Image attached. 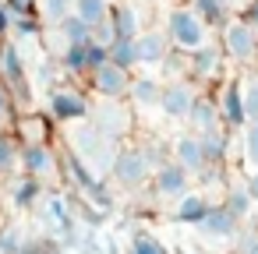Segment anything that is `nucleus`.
Returning <instances> with one entry per match:
<instances>
[{
	"label": "nucleus",
	"mask_w": 258,
	"mask_h": 254,
	"mask_svg": "<svg viewBox=\"0 0 258 254\" xmlns=\"http://www.w3.org/2000/svg\"><path fill=\"white\" fill-rule=\"evenodd\" d=\"M173 152H177V166L180 170H187V173H205L209 170V159H205V148H202V138L198 134L177 138Z\"/></svg>",
	"instance_id": "nucleus-7"
},
{
	"label": "nucleus",
	"mask_w": 258,
	"mask_h": 254,
	"mask_svg": "<svg viewBox=\"0 0 258 254\" xmlns=\"http://www.w3.org/2000/svg\"><path fill=\"white\" fill-rule=\"evenodd\" d=\"M209 240H233L240 233V219L226 208V205H212V212L205 215V222L198 226Z\"/></svg>",
	"instance_id": "nucleus-5"
},
{
	"label": "nucleus",
	"mask_w": 258,
	"mask_h": 254,
	"mask_svg": "<svg viewBox=\"0 0 258 254\" xmlns=\"http://www.w3.org/2000/svg\"><path fill=\"white\" fill-rule=\"evenodd\" d=\"M110 60H113L117 67L131 71V67L138 64V46H135L131 39H117V43H113V50H110Z\"/></svg>",
	"instance_id": "nucleus-22"
},
{
	"label": "nucleus",
	"mask_w": 258,
	"mask_h": 254,
	"mask_svg": "<svg viewBox=\"0 0 258 254\" xmlns=\"http://www.w3.org/2000/svg\"><path fill=\"white\" fill-rule=\"evenodd\" d=\"M4 117H8V92L0 89V120H4Z\"/></svg>",
	"instance_id": "nucleus-40"
},
{
	"label": "nucleus",
	"mask_w": 258,
	"mask_h": 254,
	"mask_svg": "<svg viewBox=\"0 0 258 254\" xmlns=\"http://www.w3.org/2000/svg\"><path fill=\"white\" fill-rule=\"evenodd\" d=\"M127 89H131V81H127V71H124V67L106 64L103 71H96V92H99V96L117 99V96H124Z\"/></svg>",
	"instance_id": "nucleus-10"
},
{
	"label": "nucleus",
	"mask_w": 258,
	"mask_h": 254,
	"mask_svg": "<svg viewBox=\"0 0 258 254\" xmlns=\"http://www.w3.org/2000/svg\"><path fill=\"white\" fill-rule=\"evenodd\" d=\"M138 46V64H166V36L163 32H142L135 39Z\"/></svg>",
	"instance_id": "nucleus-11"
},
{
	"label": "nucleus",
	"mask_w": 258,
	"mask_h": 254,
	"mask_svg": "<svg viewBox=\"0 0 258 254\" xmlns=\"http://www.w3.org/2000/svg\"><path fill=\"white\" fill-rule=\"evenodd\" d=\"M92 43H99V46L113 50V43H117V32H113V22H110V18H106L103 25H96V29H92Z\"/></svg>",
	"instance_id": "nucleus-32"
},
{
	"label": "nucleus",
	"mask_w": 258,
	"mask_h": 254,
	"mask_svg": "<svg viewBox=\"0 0 258 254\" xmlns=\"http://www.w3.org/2000/svg\"><path fill=\"white\" fill-rule=\"evenodd\" d=\"M223 46H226V53H230L237 64H251V60L258 57V32L237 18V22H230V25L223 29Z\"/></svg>",
	"instance_id": "nucleus-2"
},
{
	"label": "nucleus",
	"mask_w": 258,
	"mask_h": 254,
	"mask_svg": "<svg viewBox=\"0 0 258 254\" xmlns=\"http://www.w3.org/2000/svg\"><path fill=\"white\" fill-rule=\"evenodd\" d=\"M18 159H22V152L15 148V141L0 134V173H8V170H11V166H15Z\"/></svg>",
	"instance_id": "nucleus-30"
},
{
	"label": "nucleus",
	"mask_w": 258,
	"mask_h": 254,
	"mask_svg": "<svg viewBox=\"0 0 258 254\" xmlns=\"http://www.w3.org/2000/svg\"><path fill=\"white\" fill-rule=\"evenodd\" d=\"M237 219H247V212H251V205H254V198L247 194V187H233L230 194H226V201H223Z\"/></svg>",
	"instance_id": "nucleus-24"
},
{
	"label": "nucleus",
	"mask_w": 258,
	"mask_h": 254,
	"mask_svg": "<svg viewBox=\"0 0 258 254\" xmlns=\"http://www.w3.org/2000/svg\"><path fill=\"white\" fill-rule=\"evenodd\" d=\"M156 191L163 198H184L187 194V170H180L177 162H163L156 170Z\"/></svg>",
	"instance_id": "nucleus-8"
},
{
	"label": "nucleus",
	"mask_w": 258,
	"mask_h": 254,
	"mask_svg": "<svg viewBox=\"0 0 258 254\" xmlns=\"http://www.w3.org/2000/svg\"><path fill=\"white\" fill-rule=\"evenodd\" d=\"M39 8H43V15H46L50 22H57V25H64V22L71 18V0H39Z\"/></svg>",
	"instance_id": "nucleus-27"
},
{
	"label": "nucleus",
	"mask_w": 258,
	"mask_h": 254,
	"mask_svg": "<svg viewBox=\"0 0 258 254\" xmlns=\"http://www.w3.org/2000/svg\"><path fill=\"white\" fill-rule=\"evenodd\" d=\"M166 32H170V43H177L180 50H191V53L202 50L205 39H209V29H205V22L195 15V8H177V11H170Z\"/></svg>",
	"instance_id": "nucleus-1"
},
{
	"label": "nucleus",
	"mask_w": 258,
	"mask_h": 254,
	"mask_svg": "<svg viewBox=\"0 0 258 254\" xmlns=\"http://www.w3.org/2000/svg\"><path fill=\"white\" fill-rule=\"evenodd\" d=\"M89 46H92V43H89ZM89 46H68V50H64V71H71V74L89 71Z\"/></svg>",
	"instance_id": "nucleus-25"
},
{
	"label": "nucleus",
	"mask_w": 258,
	"mask_h": 254,
	"mask_svg": "<svg viewBox=\"0 0 258 254\" xmlns=\"http://www.w3.org/2000/svg\"><path fill=\"white\" fill-rule=\"evenodd\" d=\"M198 138H202V148H205V159H209V166L223 162V155H226V148H230V138H226V131H212V134H198Z\"/></svg>",
	"instance_id": "nucleus-21"
},
{
	"label": "nucleus",
	"mask_w": 258,
	"mask_h": 254,
	"mask_svg": "<svg viewBox=\"0 0 258 254\" xmlns=\"http://www.w3.org/2000/svg\"><path fill=\"white\" fill-rule=\"evenodd\" d=\"M75 15L96 29L110 18V8H106V0H75Z\"/></svg>",
	"instance_id": "nucleus-20"
},
{
	"label": "nucleus",
	"mask_w": 258,
	"mask_h": 254,
	"mask_svg": "<svg viewBox=\"0 0 258 254\" xmlns=\"http://www.w3.org/2000/svg\"><path fill=\"white\" fill-rule=\"evenodd\" d=\"M106 64H113V60H110V50L99 46V43H92V46H89V71L96 74V71H103Z\"/></svg>",
	"instance_id": "nucleus-33"
},
{
	"label": "nucleus",
	"mask_w": 258,
	"mask_h": 254,
	"mask_svg": "<svg viewBox=\"0 0 258 254\" xmlns=\"http://www.w3.org/2000/svg\"><path fill=\"white\" fill-rule=\"evenodd\" d=\"M240 254H258V233H251V236L240 240Z\"/></svg>",
	"instance_id": "nucleus-37"
},
{
	"label": "nucleus",
	"mask_w": 258,
	"mask_h": 254,
	"mask_svg": "<svg viewBox=\"0 0 258 254\" xmlns=\"http://www.w3.org/2000/svg\"><path fill=\"white\" fill-rule=\"evenodd\" d=\"M244 85V110H247V124H258V74H251Z\"/></svg>",
	"instance_id": "nucleus-26"
},
{
	"label": "nucleus",
	"mask_w": 258,
	"mask_h": 254,
	"mask_svg": "<svg viewBox=\"0 0 258 254\" xmlns=\"http://www.w3.org/2000/svg\"><path fill=\"white\" fill-rule=\"evenodd\" d=\"M149 170H152V162H149L145 152H138V148H127V152H120V155L113 159V177H117L124 187H142L145 177H149Z\"/></svg>",
	"instance_id": "nucleus-3"
},
{
	"label": "nucleus",
	"mask_w": 258,
	"mask_h": 254,
	"mask_svg": "<svg viewBox=\"0 0 258 254\" xmlns=\"http://www.w3.org/2000/svg\"><path fill=\"white\" fill-rule=\"evenodd\" d=\"M11 25H15V18H11V11H8L4 4H0V36H4V32H8Z\"/></svg>",
	"instance_id": "nucleus-38"
},
{
	"label": "nucleus",
	"mask_w": 258,
	"mask_h": 254,
	"mask_svg": "<svg viewBox=\"0 0 258 254\" xmlns=\"http://www.w3.org/2000/svg\"><path fill=\"white\" fill-rule=\"evenodd\" d=\"M0 64H4L8 81H11V85H18V92H22V85H25V64H22V50L8 43V46H4V53H0Z\"/></svg>",
	"instance_id": "nucleus-18"
},
{
	"label": "nucleus",
	"mask_w": 258,
	"mask_h": 254,
	"mask_svg": "<svg viewBox=\"0 0 258 254\" xmlns=\"http://www.w3.org/2000/svg\"><path fill=\"white\" fill-rule=\"evenodd\" d=\"M131 254H170L159 240H152V236H145V233H138L135 236V247H131Z\"/></svg>",
	"instance_id": "nucleus-31"
},
{
	"label": "nucleus",
	"mask_w": 258,
	"mask_h": 254,
	"mask_svg": "<svg viewBox=\"0 0 258 254\" xmlns=\"http://www.w3.org/2000/svg\"><path fill=\"white\" fill-rule=\"evenodd\" d=\"M50 113H53V120H82V117H89V103L78 92H53Z\"/></svg>",
	"instance_id": "nucleus-9"
},
{
	"label": "nucleus",
	"mask_w": 258,
	"mask_h": 254,
	"mask_svg": "<svg viewBox=\"0 0 258 254\" xmlns=\"http://www.w3.org/2000/svg\"><path fill=\"white\" fill-rule=\"evenodd\" d=\"M244 159L258 170V124H247L244 127Z\"/></svg>",
	"instance_id": "nucleus-29"
},
{
	"label": "nucleus",
	"mask_w": 258,
	"mask_h": 254,
	"mask_svg": "<svg viewBox=\"0 0 258 254\" xmlns=\"http://www.w3.org/2000/svg\"><path fill=\"white\" fill-rule=\"evenodd\" d=\"M60 36L68 39V46H89V43H92V25L82 22L78 15H71V18L60 25Z\"/></svg>",
	"instance_id": "nucleus-19"
},
{
	"label": "nucleus",
	"mask_w": 258,
	"mask_h": 254,
	"mask_svg": "<svg viewBox=\"0 0 258 254\" xmlns=\"http://www.w3.org/2000/svg\"><path fill=\"white\" fill-rule=\"evenodd\" d=\"M187 120H191V127H195L198 134H212V131H219V120H223L219 103H212V99H198Z\"/></svg>",
	"instance_id": "nucleus-13"
},
{
	"label": "nucleus",
	"mask_w": 258,
	"mask_h": 254,
	"mask_svg": "<svg viewBox=\"0 0 258 254\" xmlns=\"http://www.w3.org/2000/svg\"><path fill=\"white\" fill-rule=\"evenodd\" d=\"M11 29H15L18 36H25V39L39 32V25H36V18H15V25H11Z\"/></svg>",
	"instance_id": "nucleus-35"
},
{
	"label": "nucleus",
	"mask_w": 258,
	"mask_h": 254,
	"mask_svg": "<svg viewBox=\"0 0 258 254\" xmlns=\"http://www.w3.org/2000/svg\"><path fill=\"white\" fill-rule=\"evenodd\" d=\"M195 15L205 22V25H230V4H226V0H195Z\"/></svg>",
	"instance_id": "nucleus-16"
},
{
	"label": "nucleus",
	"mask_w": 258,
	"mask_h": 254,
	"mask_svg": "<svg viewBox=\"0 0 258 254\" xmlns=\"http://www.w3.org/2000/svg\"><path fill=\"white\" fill-rule=\"evenodd\" d=\"M244 187H247V194H251V198L258 201V170H254V173L247 177V184H244Z\"/></svg>",
	"instance_id": "nucleus-39"
},
{
	"label": "nucleus",
	"mask_w": 258,
	"mask_h": 254,
	"mask_svg": "<svg viewBox=\"0 0 258 254\" xmlns=\"http://www.w3.org/2000/svg\"><path fill=\"white\" fill-rule=\"evenodd\" d=\"M195 103H198V96H195V89H191L187 81H170V85L163 89V99H159L163 113H166V117H173V120L191 117Z\"/></svg>",
	"instance_id": "nucleus-4"
},
{
	"label": "nucleus",
	"mask_w": 258,
	"mask_h": 254,
	"mask_svg": "<svg viewBox=\"0 0 258 254\" xmlns=\"http://www.w3.org/2000/svg\"><path fill=\"white\" fill-rule=\"evenodd\" d=\"M219 113L230 127H247V110H244V85L240 81H226L223 96H219Z\"/></svg>",
	"instance_id": "nucleus-6"
},
{
	"label": "nucleus",
	"mask_w": 258,
	"mask_h": 254,
	"mask_svg": "<svg viewBox=\"0 0 258 254\" xmlns=\"http://www.w3.org/2000/svg\"><path fill=\"white\" fill-rule=\"evenodd\" d=\"M240 22H244V25H251V29L258 32V0H247V8H244Z\"/></svg>",
	"instance_id": "nucleus-36"
},
{
	"label": "nucleus",
	"mask_w": 258,
	"mask_h": 254,
	"mask_svg": "<svg viewBox=\"0 0 258 254\" xmlns=\"http://www.w3.org/2000/svg\"><path fill=\"white\" fill-rule=\"evenodd\" d=\"M15 18H32V0H8L4 4Z\"/></svg>",
	"instance_id": "nucleus-34"
},
{
	"label": "nucleus",
	"mask_w": 258,
	"mask_h": 254,
	"mask_svg": "<svg viewBox=\"0 0 258 254\" xmlns=\"http://www.w3.org/2000/svg\"><path fill=\"white\" fill-rule=\"evenodd\" d=\"M22 162H25L29 177H43V173L53 170V152H50L43 141H29V145L22 148Z\"/></svg>",
	"instance_id": "nucleus-14"
},
{
	"label": "nucleus",
	"mask_w": 258,
	"mask_h": 254,
	"mask_svg": "<svg viewBox=\"0 0 258 254\" xmlns=\"http://www.w3.org/2000/svg\"><path fill=\"white\" fill-rule=\"evenodd\" d=\"M110 22H113V32H117V39H138L142 32V18H138V11L131 8V4H117L113 11H110Z\"/></svg>",
	"instance_id": "nucleus-12"
},
{
	"label": "nucleus",
	"mask_w": 258,
	"mask_h": 254,
	"mask_svg": "<svg viewBox=\"0 0 258 254\" xmlns=\"http://www.w3.org/2000/svg\"><path fill=\"white\" fill-rule=\"evenodd\" d=\"M131 96H135V103L152 106V103H159V99H163V89H159L152 78H138V81H131Z\"/></svg>",
	"instance_id": "nucleus-23"
},
{
	"label": "nucleus",
	"mask_w": 258,
	"mask_h": 254,
	"mask_svg": "<svg viewBox=\"0 0 258 254\" xmlns=\"http://www.w3.org/2000/svg\"><path fill=\"white\" fill-rule=\"evenodd\" d=\"M36 194H39V184H36V177H29V180H22V184L15 187V205H18V208H32Z\"/></svg>",
	"instance_id": "nucleus-28"
},
{
	"label": "nucleus",
	"mask_w": 258,
	"mask_h": 254,
	"mask_svg": "<svg viewBox=\"0 0 258 254\" xmlns=\"http://www.w3.org/2000/svg\"><path fill=\"white\" fill-rule=\"evenodd\" d=\"M209 212H212V201L205 194H184L180 205H177V219L187 222V226H202Z\"/></svg>",
	"instance_id": "nucleus-15"
},
{
	"label": "nucleus",
	"mask_w": 258,
	"mask_h": 254,
	"mask_svg": "<svg viewBox=\"0 0 258 254\" xmlns=\"http://www.w3.org/2000/svg\"><path fill=\"white\" fill-rule=\"evenodd\" d=\"M50 254H57V250H50Z\"/></svg>",
	"instance_id": "nucleus-41"
},
{
	"label": "nucleus",
	"mask_w": 258,
	"mask_h": 254,
	"mask_svg": "<svg viewBox=\"0 0 258 254\" xmlns=\"http://www.w3.org/2000/svg\"><path fill=\"white\" fill-rule=\"evenodd\" d=\"M226 4H230V0H226Z\"/></svg>",
	"instance_id": "nucleus-42"
},
{
	"label": "nucleus",
	"mask_w": 258,
	"mask_h": 254,
	"mask_svg": "<svg viewBox=\"0 0 258 254\" xmlns=\"http://www.w3.org/2000/svg\"><path fill=\"white\" fill-rule=\"evenodd\" d=\"M187 67H191L195 78H212V74L219 71V50H216V46H202V50H195V53L187 57Z\"/></svg>",
	"instance_id": "nucleus-17"
}]
</instances>
